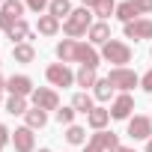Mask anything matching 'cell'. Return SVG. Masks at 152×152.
Instances as JSON below:
<instances>
[{
  "label": "cell",
  "instance_id": "1",
  "mask_svg": "<svg viewBox=\"0 0 152 152\" xmlns=\"http://www.w3.org/2000/svg\"><path fill=\"white\" fill-rule=\"evenodd\" d=\"M93 9H87V6H81V9H75L66 21H63V33L69 36V39H78V36H87L90 33V27L96 24L93 21Z\"/></svg>",
  "mask_w": 152,
  "mask_h": 152
},
{
  "label": "cell",
  "instance_id": "2",
  "mask_svg": "<svg viewBox=\"0 0 152 152\" xmlns=\"http://www.w3.org/2000/svg\"><path fill=\"white\" fill-rule=\"evenodd\" d=\"M102 57L107 63H113V69H122L125 63H131V48L119 39H110L107 45H102Z\"/></svg>",
  "mask_w": 152,
  "mask_h": 152
},
{
  "label": "cell",
  "instance_id": "3",
  "mask_svg": "<svg viewBox=\"0 0 152 152\" xmlns=\"http://www.w3.org/2000/svg\"><path fill=\"white\" fill-rule=\"evenodd\" d=\"M24 3H21V0H6V3L3 6H0V30H12L18 21H21V15H24Z\"/></svg>",
  "mask_w": 152,
  "mask_h": 152
},
{
  "label": "cell",
  "instance_id": "4",
  "mask_svg": "<svg viewBox=\"0 0 152 152\" xmlns=\"http://www.w3.org/2000/svg\"><path fill=\"white\" fill-rule=\"evenodd\" d=\"M107 81H110V87H113V90H122V93H128V90L140 87L137 72H131V69H125V66H122V69H110Z\"/></svg>",
  "mask_w": 152,
  "mask_h": 152
},
{
  "label": "cell",
  "instance_id": "5",
  "mask_svg": "<svg viewBox=\"0 0 152 152\" xmlns=\"http://www.w3.org/2000/svg\"><path fill=\"white\" fill-rule=\"evenodd\" d=\"M45 78H48L51 87H69V84H75V75H72V69H69L66 63L48 66V69H45Z\"/></svg>",
  "mask_w": 152,
  "mask_h": 152
},
{
  "label": "cell",
  "instance_id": "6",
  "mask_svg": "<svg viewBox=\"0 0 152 152\" xmlns=\"http://www.w3.org/2000/svg\"><path fill=\"white\" fill-rule=\"evenodd\" d=\"M116 146H119V137L113 131H96L90 137V143H87V152H110Z\"/></svg>",
  "mask_w": 152,
  "mask_h": 152
},
{
  "label": "cell",
  "instance_id": "7",
  "mask_svg": "<svg viewBox=\"0 0 152 152\" xmlns=\"http://www.w3.org/2000/svg\"><path fill=\"white\" fill-rule=\"evenodd\" d=\"M33 104L48 113V110H57L60 107V96L54 90H48V87H39V90H33Z\"/></svg>",
  "mask_w": 152,
  "mask_h": 152
},
{
  "label": "cell",
  "instance_id": "8",
  "mask_svg": "<svg viewBox=\"0 0 152 152\" xmlns=\"http://www.w3.org/2000/svg\"><path fill=\"white\" fill-rule=\"evenodd\" d=\"M128 137H134V140H149V137H152V119H149V116H131V119H128Z\"/></svg>",
  "mask_w": 152,
  "mask_h": 152
},
{
  "label": "cell",
  "instance_id": "9",
  "mask_svg": "<svg viewBox=\"0 0 152 152\" xmlns=\"http://www.w3.org/2000/svg\"><path fill=\"white\" fill-rule=\"evenodd\" d=\"M12 146H15V152H33V149H36L33 128H27V125L15 128V131H12Z\"/></svg>",
  "mask_w": 152,
  "mask_h": 152
},
{
  "label": "cell",
  "instance_id": "10",
  "mask_svg": "<svg viewBox=\"0 0 152 152\" xmlns=\"http://www.w3.org/2000/svg\"><path fill=\"white\" fill-rule=\"evenodd\" d=\"M125 39H152V21L149 18H137L125 24Z\"/></svg>",
  "mask_w": 152,
  "mask_h": 152
},
{
  "label": "cell",
  "instance_id": "11",
  "mask_svg": "<svg viewBox=\"0 0 152 152\" xmlns=\"http://www.w3.org/2000/svg\"><path fill=\"white\" fill-rule=\"evenodd\" d=\"M131 110H134V99H131L128 93H119V96L113 99V104H110V116H113V119H128Z\"/></svg>",
  "mask_w": 152,
  "mask_h": 152
},
{
  "label": "cell",
  "instance_id": "12",
  "mask_svg": "<svg viewBox=\"0 0 152 152\" xmlns=\"http://www.w3.org/2000/svg\"><path fill=\"white\" fill-rule=\"evenodd\" d=\"M6 90H9L12 96L27 99V96H33V81L27 78V75H12V78L6 81Z\"/></svg>",
  "mask_w": 152,
  "mask_h": 152
},
{
  "label": "cell",
  "instance_id": "13",
  "mask_svg": "<svg viewBox=\"0 0 152 152\" xmlns=\"http://www.w3.org/2000/svg\"><path fill=\"white\" fill-rule=\"evenodd\" d=\"M99 60H102V54L96 51V45L78 42V63H81V66H90V69H96V66H99Z\"/></svg>",
  "mask_w": 152,
  "mask_h": 152
},
{
  "label": "cell",
  "instance_id": "14",
  "mask_svg": "<svg viewBox=\"0 0 152 152\" xmlns=\"http://www.w3.org/2000/svg\"><path fill=\"white\" fill-rule=\"evenodd\" d=\"M87 36H90V45H107L110 42V24L107 21H96Z\"/></svg>",
  "mask_w": 152,
  "mask_h": 152
},
{
  "label": "cell",
  "instance_id": "15",
  "mask_svg": "<svg viewBox=\"0 0 152 152\" xmlns=\"http://www.w3.org/2000/svg\"><path fill=\"white\" fill-rule=\"evenodd\" d=\"M57 57L63 63H78V39H63L57 45Z\"/></svg>",
  "mask_w": 152,
  "mask_h": 152
},
{
  "label": "cell",
  "instance_id": "16",
  "mask_svg": "<svg viewBox=\"0 0 152 152\" xmlns=\"http://www.w3.org/2000/svg\"><path fill=\"white\" fill-rule=\"evenodd\" d=\"M87 122H90V128L104 131V125L110 122V110H107V107H93V110L87 113Z\"/></svg>",
  "mask_w": 152,
  "mask_h": 152
},
{
  "label": "cell",
  "instance_id": "17",
  "mask_svg": "<svg viewBox=\"0 0 152 152\" xmlns=\"http://www.w3.org/2000/svg\"><path fill=\"white\" fill-rule=\"evenodd\" d=\"M137 15H140V9H137V3H134V0L116 3V18H119L122 24H128V21H137Z\"/></svg>",
  "mask_w": 152,
  "mask_h": 152
},
{
  "label": "cell",
  "instance_id": "18",
  "mask_svg": "<svg viewBox=\"0 0 152 152\" xmlns=\"http://www.w3.org/2000/svg\"><path fill=\"white\" fill-rule=\"evenodd\" d=\"M12 57H15V63H33V60H36V48H33L30 42L12 45Z\"/></svg>",
  "mask_w": 152,
  "mask_h": 152
},
{
  "label": "cell",
  "instance_id": "19",
  "mask_svg": "<svg viewBox=\"0 0 152 152\" xmlns=\"http://www.w3.org/2000/svg\"><path fill=\"white\" fill-rule=\"evenodd\" d=\"M24 122H27V128H45V122H48V113L42 110V107H33V110H27L24 113Z\"/></svg>",
  "mask_w": 152,
  "mask_h": 152
},
{
  "label": "cell",
  "instance_id": "20",
  "mask_svg": "<svg viewBox=\"0 0 152 152\" xmlns=\"http://www.w3.org/2000/svg\"><path fill=\"white\" fill-rule=\"evenodd\" d=\"M9 39H12V45H21V42H30V39H33V36H30V27H27V21H24V18L9 30Z\"/></svg>",
  "mask_w": 152,
  "mask_h": 152
},
{
  "label": "cell",
  "instance_id": "21",
  "mask_svg": "<svg viewBox=\"0 0 152 152\" xmlns=\"http://www.w3.org/2000/svg\"><path fill=\"white\" fill-rule=\"evenodd\" d=\"M75 9H72V3H69V0H51V6H48V15H54L57 21L60 18H69Z\"/></svg>",
  "mask_w": 152,
  "mask_h": 152
},
{
  "label": "cell",
  "instance_id": "22",
  "mask_svg": "<svg viewBox=\"0 0 152 152\" xmlns=\"http://www.w3.org/2000/svg\"><path fill=\"white\" fill-rule=\"evenodd\" d=\"M36 27H39V33H42V36H54V33L60 30V21H57L54 15H39Z\"/></svg>",
  "mask_w": 152,
  "mask_h": 152
},
{
  "label": "cell",
  "instance_id": "23",
  "mask_svg": "<svg viewBox=\"0 0 152 152\" xmlns=\"http://www.w3.org/2000/svg\"><path fill=\"white\" fill-rule=\"evenodd\" d=\"M75 81H78V87H87V90H90V87H96V81H99V78H96V69L81 66V69H78V75H75Z\"/></svg>",
  "mask_w": 152,
  "mask_h": 152
},
{
  "label": "cell",
  "instance_id": "24",
  "mask_svg": "<svg viewBox=\"0 0 152 152\" xmlns=\"http://www.w3.org/2000/svg\"><path fill=\"white\" fill-rule=\"evenodd\" d=\"M72 107L78 110V113H90L96 104H93V96H90V93H75V99H72Z\"/></svg>",
  "mask_w": 152,
  "mask_h": 152
},
{
  "label": "cell",
  "instance_id": "25",
  "mask_svg": "<svg viewBox=\"0 0 152 152\" xmlns=\"http://www.w3.org/2000/svg\"><path fill=\"white\" fill-rule=\"evenodd\" d=\"M6 110H9L12 116H24V113H27V99H21V96H9Z\"/></svg>",
  "mask_w": 152,
  "mask_h": 152
},
{
  "label": "cell",
  "instance_id": "26",
  "mask_svg": "<svg viewBox=\"0 0 152 152\" xmlns=\"http://www.w3.org/2000/svg\"><path fill=\"white\" fill-rule=\"evenodd\" d=\"M66 140H69L72 146H81V143L87 140V128H81V125H69V128H66Z\"/></svg>",
  "mask_w": 152,
  "mask_h": 152
},
{
  "label": "cell",
  "instance_id": "27",
  "mask_svg": "<svg viewBox=\"0 0 152 152\" xmlns=\"http://www.w3.org/2000/svg\"><path fill=\"white\" fill-rule=\"evenodd\" d=\"M93 93H96V99H99V102H107V99H110V93H113V87H110V81H107V78H99V81H96V87H93Z\"/></svg>",
  "mask_w": 152,
  "mask_h": 152
},
{
  "label": "cell",
  "instance_id": "28",
  "mask_svg": "<svg viewBox=\"0 0 152 152\" xmlns=\"http://www.w3.org/2000/svg\"><path fill=\"white\" fill-rule=\"evenodd\" d=\"M93 12H96L102 21H107L110 15H116V3H113V0H99V6H96Z\"/></svg>",
  "mask_w": 152,
  "mask_h": 152
},
{
  "label": "cell",
  "instance_id": "29",
  "mask_svg": "<svg viewBox=\"0 0 152 152\" xmlns=\"http://www.w3.org/2000/svg\"><path fill=\"white\" fill-rule=\"evenodd\" d=\"M75 113H78L75 107H57V110H54V116H57V122H60V125H72Z\"/></svg>",
  "mask_w": 152,
  "mask_h": 152
},
{
  "label": "cell",
  "instance_id": "30",
  "mask_svg": "<svg viewBox=\"0 0 152 152\" xmlns=\"http://www.w3.org/2000/svg\"><path fill=\"white\" fill-rule=\"evenodd\" d=\"M24 6H27L30 12H39V15H42V9L51 6V0H24Z\"/></svg>",
  "mask_w": 152,
  "mask_h": 152
},
{
  "label": "cell",
  "instance_id": "31",
  "mask_svg": "<svg viewBox=\"0 0 152 152\" xmlns=\"http://www.w3.org/2000/svg\"><path fill=\"white\" fill-rule=\"evenodd\" d=\"M140 87H143L146 93H152V69H149V72L143 75V78H140Z\"/></svg>",
  "mask_w": 152,
  "mask_h": 152
},
{
  "label": "cell",
  "instance_id": "32",
  "mask_svg": "<svg viewBox=\"0 0 152 152\" xmlns=\"http://www.w3.org/2000/svg\"><path fill=\"white\" fill-rule=\"evenodd\" d=\"M134 3H137L140 15H143V12H152V0H134Z\"/></svg>",
  "mask_w": 152,
  "mask_h": 152
},
{
  "label": "cell",
  "instance_id": "33",
  "mask_svg": "<svg viewBox=\"0 0 152 152\" xmlns=\"http://www.w3.org/2000/svg\"><path fill=\"white\" fill-rule=\"evenodd\" d=\"M84 6H87V9H96V6H99V0H84Z\"/></svg>",
  "mask_w": 152,
  "mask_h": 152
},
{
  "label": "cell",
  "instance_id": "34",
  "mask_svg": "<svg viewBox=\"0 0 152 152\" xmlns=\"http://www.w3.org/2000/svg\"><path fill=\"white\" fill-rule=\"evenodd\" d=\"M110 152H134V149H128V146H116V149H110Z\"/></svg>",
  "mask_w": 152,
  "mask_h": 152
},
{
  "label": "cell",
  "instance_id": "35",
  "mask_svg": "<svg viewBox=\"0 0 152 152\" xmlns=\"http://www.w3.org/2000/svg\"><path fill=\"white\" fill-rule=\"evenodd\" d=\"M146 152H152V137H149V140H146Z\"/></svg>",
  "mask_w": 152,
  "mask_h": 152
},
{
  "label": "cell",
  "instance_id": "36",
  "mask_svg": "<svg viewBox=\"0 0 152 152\" xmlns=\"http://www.w3.org/2000/svg\"><path fill=\"white\" fill-rule=\"evenodd\" d=\"M3 90H6V81H3V78H0V93H3Z\"/></svg>",
  "mask_w": 152,
  "mask_h": 152
},
{
  "label": "cell",
  "instance_id": "37",
  "mask_svg": "<svg viewBox=\"0 0 152 152\" xmlns=\"http://www.w3.org/2000/svg\"><path fill=\"white\" fill-rule=\"evenodd\" d=\"M3 146H6V143H0V152H3Z\"/></svg>",
  "mask_w": 152,
  "mask_h": 152
},
{
  "label": "cell",
  "instance_id": "38",
  "mask_svg": "<svg viewBox=\"0 0 152 152\" xmlns=\"http://www.w3.org/2000/svg\"><path fill=\"white\" fill-rule=\"evenodd\" d=\"M39 152H51V149H39Z\"/></svg>",
  "mask_w": 152,
  "mask_h": 152
},
{
  "label": "cell",
  "instance_id": "39",
  "mask_svg": "<svg viewBox=\"0 0 152 152\" xmlns=\"http://www.w3.org/2000/svg\"><path fill=\"white\" fill-rule=\"evenodd\" d=\"M3 3H6V0H0V6H3Z\"/></svg>",
  "mask_w": 152,
  "mask_h": 152
}]
</instances>
